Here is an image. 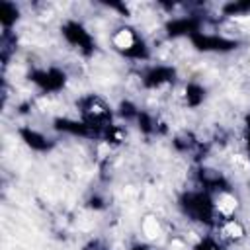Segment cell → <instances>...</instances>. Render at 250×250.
<instances>
[{
  "mask_svg": "<svg viewBox=\"0 0 250 250\" xmlns=\"http://www.w3.org/2000/svg\"><path fill=\"white\" fill-rule=\"evenodd\" d=\"M111 43H113L115 49H119V51H123V53H131V51L137 47L139 39H137V35H135L133 29H129V27H119V29L111 35Z\"/></svg>",
  "mask_w": 250,
  "mask_h": 250,
  "instance_id": "1",
  "label": "cell"
},
{
  "mask_svg": "<svg viewBox=\"0 0 250 250\" xmlns=\"http://www.w3.org/2000/svg\"><path fill=\"white\" fill-rule=\"evenodd\" d=\"M236 207H238V199H236L232 193H229V191H223V193L217 197V201H215V209H217L223 217H227V219H230V215L236 211Z\"/></svg>",
  "mask_w": 250,
  "mask_h": 250,
  "instance_id": "2",
  "label": "cell"
},
{
  "mask_svg": "<svg viewBox=\"0 0 250 250\" xmlns=\"http://www.w3.org/2000/svg\"><path fill=\"white\" fill-rule=\"evenodd\" d=\"M221 232L223 236H227L229 240H240L244 236V227L240 221L236 219H227L223 225H221Z\"/></svg>",
  "mask_w": 250,
  "mask_h": 250,
  "instance_id": "3",
  "label": "cell"
},
{
  "mask_svg": "<svg viewBox=\"0 0 250 250\" xmlns=\"http://www.w3.org/2000/svg\"><path fill=\"white\" fill-rule=\"evenodd\" d=\"M143 232H145V236L150 238V240L158 238V236L162 234V229H160L158 219H154V217H146V219L143 221Z\"/></svg>",
  "mask_w": 250,
  "mask_h": 250,
  "instance_id": "4",
  "label": "cell"
},
{
  "mask_svg": "<svg viewBox=\"0 0 250 250\" xmlns=\"http://www.w3.org/2000/svg\"><path fill=\"white\" fill-rule=\"evenodd\" d=\"M137 250H146V248H137Z\"/></svg>",
  "mask_w": 250,
  "mask_h": 250,
  "instance_id": "5",
  "label": "cell"
}]
</instances>
